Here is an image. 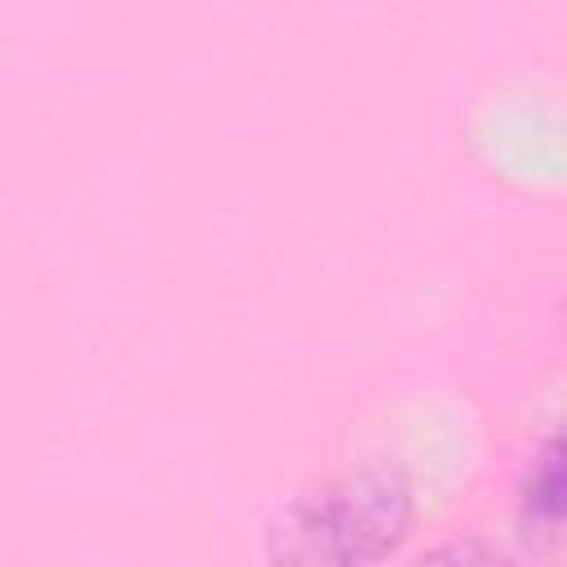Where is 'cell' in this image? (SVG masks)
Wrapping results in <instances>:
<instances>
[{
	"mask_svg": "<svg viewBox=\"0 0 567 567\" xmlns=\"http://www.w3.org/2000/svg\"><path fill=\"white\" fill-rule=\"evenodd\" d=\"M412 523V492L394 470H359L292 501L270 532L279 567H372Z\"/></svg>",
	"mask_w": 567,
	"mask_h": 567,
	"instance_id": "1",
	"label": "cell"
},
{
	"mask_svg": "<svg viewBox=\"0 0 567 567\" xmlns=\"http://www.w3.org/2000/svg\"><path fill=\"white\" fill-rule=\"evenodd\" d=\"M523 505H527V514H532V518H540L545 527H558V514H563V470H558V443H545V452L532 461Z\"/></svg>",
	"mask_w": 567,
	"mask_h": 567,
	"instance_id": "2",
	"label": "cell"
}]
</instances>
